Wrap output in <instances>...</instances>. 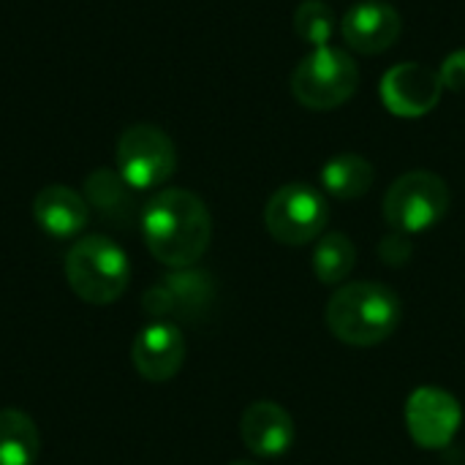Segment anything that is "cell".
<instances>
[{
    "instance_id": "8992f818",
    "label": "cell",
    "mask_w": 465,
    "mask_h": 465,
    "mask_svg": "<svg viewBox=\"0 0 465 465\" xmlns=\"http://www.w3.org/2000/svg\"><path fill=\"white\" fill-rule=\"evenodd\" d=\"M330 204L308 183L281 185L264 204V229L281 245H308L327 232Z\"/></svg>"
},
{
    "instance_id": "44dd1931",
    "label": "cell",
    "mask_w": 465,
    "mask_h": 465,
    "mask_svg": "<svg viewBox=\"0 0 465 465\" xmlns=\"http://www.w3.org/2000/svg\"><path fill=\"white\" fill-rule=\"evenodd\" d=\"M439 76H441V84L444 90H452V93H465V49L452 52L441 68H439Z\"/></svg>"
},
{
    "instance_id": "5b68a950",
    "label": "cell",
    "mask_w": 465,
    "mask_h": 465,
    "mask_svg": "<svg viewBox=\"0 0 465 465\" xmlns=\"http://www.w3.org/2000/svg\"><path fill=\"white\" fill-rule=\"evenodd\" d=\"M450 210V185L428 169L401 174L384 193V221L392 232L420 234L444 221Z\"/></svg>"
},
{
    "instance_id": "4fadbf2b",
    "label": "cell",
    "mask_w": 465,
    "mask_h": 465,
    "mask_svg": "<svg viewBox=\"0 0 465 465\" xmlns=\"http://www.w3.org/2000/svg\"><path fill=\"white\" fill-rule=\"evenodd\" d=\"M240 439L248 452L262 460L281 458L294 444V420L283 406L272 401H256L240 417Z\"/></svg>"
},
{
    "instance_id": "7c38bea8",
    "label": "cell",
    "mask_w": 465,
    "mask_h": 465,
    "mask_svg": "<svg viewBox=\"0 0 465 465\" xmlns=\"http://www.w3.org/2000/svg\"><path fill=\"white\" fill-rule=\"evenodd\" d=\"M403 33V16L381 0H362L341 19V35L357 54H381L398 44Z\"/></svg>"
},
{
    "instance_id": "7402d4cb",
    "label": "cell",
    "mask_w": 465,
    "mask_h": 465,
    "mask_svg": "<svg viewBox=\"0 0 465 465\" xmlns=\"http://www.w3.org/2000/svg\"><path fill=\"white\" fill-rule=\"evenodd\" d=\"M232 465H259V463H253V460H234Z\"/></svg>"
},
{
    "instance_id": "9c48e42d",
    "label": "cell",
    "mask_w": 465,
    "mask_h": 465,
    "mask_svg": "<svg viewBox=\"0 0 465 465\" xmlns=\"http://www.w3.org/2000/svg\"><path fill=\"white\" fill-rule=\"evenodd\" d=\"M403 420L411 441L422 450H444L455 441L463 425V406L441 387H420L403 406Z\"/></svg>"
},
{
    "instance_id": "52a82bcc",
    "label": "cell",
    "mask_w": 465,
    "mask_h": 465,
    "mask_svg": "<svg viewBox=\"0 0 465 465\" xmlns=\"http://www.w3.org/2000/svg\"><path fill=\"white\" fill-rule=\"evenodd\" d=\"M177 169V147L150 123L128 125L117 139V172L134 191L161 188Z\"/></svg>"
},
{
    "instance_id": "3957f363",
    "label": "cell",
    "mask_w": 465,
    "mask_h": 465,
    "mask_svg": "<svg viewBox=\"0 0 465 465\" xmlns=\"http://www.w3.org/2000/svg\"><path fill=\"white\" fill-rule=\"evenodd\" d=\"M63 270L71 292L90 305L117 302L131 283V262L125 251L104 234L79 237L68 248Z\"/></svg>"
},
{
    "instance_id": "ffe728a7",
    "label": "cell",
    "mask_w": 465,
    "mask_h": 465,
    "mask_svg": "<svg viewBox=\"0 0 465 465\" xmlns=\"http://www.w3.org/2000/svg\"><path fill=\"white\" fill-rule=\"evenodd\" d=\"M379 259L390 267H401L411 259V240L403 232H392L379 242Z\"/></svg>"
},
{
    "instance_id": "277c9868",
    "label": "cell",
    "mask_w": 465,
    "mask_h": 465,
    "mask_svg": "<svg viewBox=\"0 0 465 465\" xmlns=\"http://www.w3.org/2000/svg\"><path fill=\"white\" fill-rule=\"evenodd\" d=\"M360 87V68L351 52L341 46L311 49L292 71L289 90L294 101L311 112H332L343 106Z\"/></svg>"
},
{
    "instance_id": "7a4b0ae2",
    "label": "cell",
    "mask_w": 465,
    "mask_h": 465,
    "mask_svg": "<svg viewBox=\"0 0 465 465\" xmlns=\"http://www.w3.org/2000/svg\"><path fill=\"white\" fill-rule=\"evenodd\" d=\"M403 319L401 297L376 281L343 283L332 292L324 308L327 330L346 346L371 349L395 335Z\"/></svg>"
},
{
    "instance_id": "ac0fdd59",
    "label": "cell",
    "mask_w": 465,
    "mask_h": 465,
    "mask_svg": "<svg viewBox=\"0 0 465 465\" xmlns=\"http://www.w3.org/2000/svg\"><path fill=\"white\" fill-rule=\"evenodd\" d=\"M311 267L324 286H343L357 267V245L343 232H324L313 245Z\"/></svg>"
},
{
    "instance_id": "2e32d148",
    "label": "cell",
    "mask_w": 465,
    "mask_h": 465,
    "mask_svg": "<svg viewBox=\"0 0 465 465\" xmlns=\"http://www.w3.org/2000/svg\"><path fill=\"white\" fill-rule=\"evenodd\" d=\"M41 455V433L19 409H0V465H33Z\"/></svg>"
},
{
    "instance_id": "d6986e66",
    "label": "cell",
    "mask_w": 465,
    "mask_h": 465,
    "mask_svg": "<svg viewBox=\"0 0 465 465\" xmlns=\"http://www.w3.org/2000/svg\"><path fill=\"white\" fill-rule=\"evenodd\" d=\"M294 33L300 41H305L311 49L330 46L335 30H341V22L335 11L324 0H302L294 11Z\"/></svg>"
},
{
    "instance_id": "5bb4252c",
    "label": "cell",
    "mask_w": 465,
    "mask_h": 465,
    "mask_svg": "<svg viewBox=\"0 0 465 465\" xmlns=\"http://www.w3.org/2000/svg\"><path fill=\"white\" fill-rule=\"evenodd\" d=\"M33 218L46 234L68 240L87 226L90 204L82 193H76L68 185H46L33 199Z\"/></svg>"
},
{
    "instance_id": "8fae6325",
    "label": "cell",
    "mask_w": 465,
    "mask_h": 465,
    "mask_svg": "<svg viewBox=\"0 0 465 465\" xmlns=\"http://www.w3.org/2000/svg\"><path fill=\"white\" fill-rule=\"evenodd\" d=\"M185 335L174 322H150L139 330L131 346V360L144 381H172L185 362Z\"/></svg>"
},
{
    "instance_id": "6da1fadb",
    "label": "cell",
    "mask_w": 465,
    "mask_h": 465,
    "mask_svg": "<svg viewBox=\"0 0 465 465\" xmlns=\"http://www.w3.org/2000/svg\"><path fill=\"white\" fill-rule=\"evenodd\" d=\"M142 237L155 262L169 270L193 267L210 248L213 218L207 204L185 188L158 191L139 215Z\"/></svg>"
},
{
    "instance_id": "e0dca14e",
    "label": "cell",
    "mask_w": 465,
    "mask_h": 465,
    "mask_svg": "<svg viewBox=\"0 0 465 465\" xmlns=\"http://www.w3.org/2000/svg\"><path fill=\"white\" fill-rule=\"evenodd\" d=\"M131 185L120 177V172L112 169H95L84 180V199L90 207H95L104 218L125 223L134 215V196Z\"/></svg>"
},
{
    "instance_id": "9a60e30c",
    "label": "cell",
    "mask_w": 465,
    "mask_h": 465,
    "mask_svg": "<svg viewBox=\"0 0 465 465\" xmlns=\"http://www.w3.org/2000/svg\"><path fill=\"white\" fill-rule=\"evenodd\" d=\"M373 180H376L373 163L365 155H357V153L335 155L322 169L324 193H330L332 199H341V202L362 199L373 188Z\"/></svg>"
},
{
    "instance_id": "30bf717a",
    "label": "cell",
    "mask_w": 465,
    "mask_h": 465,
    "mask_svg": "<svg viewBox=\"0 0 465 465\" xmlns=\"http://www.w3.org/2000/svg\"><path fill=\"white\" fill-rule=\"evenodd\" d=\"M444 84L439 71L422 63H401L381 79V101L395 117L417 120L433 112L441 101Z\"/></svg>"
},
{
    "instance_id": "ba28073f",
    "label": "cell",
    "mask_w": 465,
    "mask_h": 465,
    "mask_svg": "<svg viewBox=\"0 0 465 465\" xmlns=\"http://www.w3.org/2000/svg\"><path fill=\"white\" fill-rule=\"evenodd\" d=\"M215 294V283L204 270L180 267L166 272L142 297V308L161 322H193L202 316Z\"/></svg>"
}]
</instances>
